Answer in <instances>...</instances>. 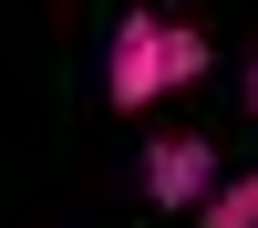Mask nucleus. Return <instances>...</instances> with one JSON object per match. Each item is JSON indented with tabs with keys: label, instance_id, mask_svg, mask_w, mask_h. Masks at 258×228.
I'll return each instance as SVG.
<instances>
[{
	"label": "nucleus",
	"instance_id": "4",
	"mask_svg": "<svg viewBox=\"0 0 258 228\" xmlns=\"http://www.w3.org/2000/svg\"><path fill=\"white\" fill-rule=\"evenodd\" d=\"M207 62H217V52H207V31H197V21H165V83H197Z\"/></svg>",
	"mask_w": 258,
	"mask_h": 228
},
{
	"label": "nucleus",
	"instance_id": "1",
	"mask_svg": "<svg viewBox=\"0 0 258 228\" xmlns=\"http://www.w3.org/2000/svg\"><path fill=\"white\" fill-rule=\"evenodd\" d=\"M165 94V21L155 11H124L114 21V52H103V104L114 114H145Z\"/></svg>",
	"mask_w": 258,
	"mask_h": 228
},
{
	"label": "nucleus",
	"instance_id": "2",
	"mask_svg": "<svg viewBox=\"0 0 258 228\" xmlns=\"http://www.w3.org/2000/svg\"><path fill=\"white\" fill-rule=\"evenodd\" d=\"M207 187H217V145L207 135H165V145H145V197L176 218V207H197Z\"/></svg>",
	"mask_w": 258,
	"mask_h": 228
},
{
	"label": "nucleus",
	"instance_id": "3",
	"mask_svg": "<svg viewBox=\"0 0 258 228\" xmlns=\"http://www.w3.org/2000/svg\"><path fill=\"white\" fill-rule=\"evenodd\" d=\"M197 228H258V166L207 187V197H197Z\"/></svg>",
	"mask_w": 258,
	"mask_h": 228
},
{
	"label": "nucleus",
	"instance_id": "5",
	"mask_svg": "<svg viewBox=\"0 0 258 228\" xmlns=\"http://www.w3.org/2000/svg\"><path fill=\"white\" fill-rule=\"evenodd\" d=\"M248 114H258V52H248Z\"/></svg>",
	"mask_w": 258,
	"mask_h": 228
}]
</instances>
